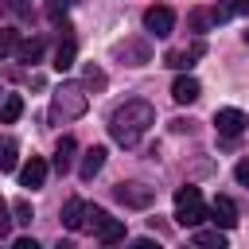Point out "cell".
<instances>
[{"label": "cell", "instance_id": "cell-1", "mask_svg": "<svg viewBox=\"0 0 249 249\" xmlns=\"http://www.w3.org/2000/svg\"><path fill=\"white\" fill-rule=\"evenodd\" d=\"M152 124H156V109H152V101L132 97V101H124L121 109H113V117H109V136H113L117 144L132 148Z\"/></svg>", "mask_w": 249, "mask_h": 249}, {"label": "cell", "instance_id": "cell-2", "mask_svg": "<svg viewBox=\"0 0 249 249\" xmlns=\"http://www.w3.org/2000/svg\"><path fill=\"white\" fill-rule=\"evenodd\" d=\"M89 109V93L82 82H62L51 97V121L54 124H66V121H78L82 113Z\"/></svg>", "mask_w": 249, "mask_h": 249}, {"label": "cell", "instance_id": "cell-3", "mask_svg": "<svg viewBox=\"0 0 249 249\" xmlns=\"http://www.w3.org/2000/svg\"><path fill=\"white\" fill-rule=\"evenodd\" d=\"M113 198L124 202V206H132V210H144V206L156 202V187H148L140 179H128V183H117L113 187Z\"/></svg>", "mask_w": 249, "mask_h": 249}, {"label": "cell", "instance_id": "cell-4", "mask_svg": "<svg viewBox=\"0 0 249 249\" xmlns=\"http://www.w3.org/2000/svg\"><path fill=\"white\" fill-rule=\"evenodd\" d=\"M144 27H148V35L163 39V35H171V31H175V12H171V8H163V4H152V8L144 12Z\"/></svg>", "mask_w": 249, "mask_h": 249}, {"label": "cell", "instance_id": "cell-5", "mask_svg": "<svg viewBox=\"0 0 249 249\" xmlns=\"http://www.w3.org/2000/svg\"><path fill=\"white\" fill-rule=\"evenodd\" d=\"M245 124H249V117H245L241 109H218V113H214V128H218L226 140L241 136V132H245Z\"/></svg>", "mask_w": 249, "mask_h": 249}, {"label": "cell", "instance_id": "cell-6", "mask_svg": "<svg viewBox=\"0 0 249 249\" xmlns=\"http://www.w3.org/2000/svg\"><path fill=\"white\" fill-rule=\"evenodd\" d=\"M202 54H206V43H202V39H195L191 47H175V51H167V54H163V66L187 70V66H195V58H202Z\"/></svg>", "mask_w": 249, "mask_h": 249}, {"label": "cell", "instance_id": "cell-7", "mask_svg": "<svg viewBox=\"0 0 249 249\" xmlns=\"http://www.w3.org/2000/svg\"><path fill=\"white\" fill-rule=\"evenodd\" d=\"M202 218H210V214L202 210V198H183V202H175V226L195 230Z\"/></svg>", "mask_w": 249, "mask_h": 249}, {"label": "cell", "instance_id": "cell-8", "mask_svg": "<svg viewBox=\"0 0 249 249\" xmlns=\"http://www.w3.org/2000/svg\"><path fill=\"white\" fill-rule=\"evenodd\" d=\"M43 183H47V160H43V156H31V160L19 167V187L39 191Z\"/></svg>", "mask_w": 249, "mask_h": 249}, {"label": "cell", "instance_id": "cell-9", "mask_svg": "<svg viewBox=\"0 0 249 249\" xmlns=\"http://www.w3.org/2000/svg\"><path fill=\"white\" fill-rule=\"evenodd\" d=\"M210 218H214V226L233 230V226H237V206H233V198H230V195H218V198L210 202Z\"/></svg>", "mask_w": 249, "mask_h": 249}, {"label": "cell", "instance_id": "cell-10", "mask_svg": "<svg viewBox=\"0 0 249 249\" xmlns=\"http://www.w3.org/2000/svg\"><path fill=\"white\" fill-rule=\"evenodd\" d=\"M198 93H202V86H198V78H191V74H183V78H175V82H171V97H175L179 105L198 101Z\"/></svg>", "mask_w": 249, "mask_h": 249}, {"label": "cell", "instance_id": "cell-11", "mask_svg": "<svg viewBox=\"0 0 249 249\" xmlns=\"http://www.w3.org/2000/svg\"><path fill=\"white\" fill-rule=\"evenodd\" d=\"M101 167H105V148H101V144H93V148H86V156H82V163H78V179H86V183H89Z\"/></svg>", "mask_w": 249, "mask_h": 249}, {"label": "cell", "instance_id": "cell-12", "mask_svg": "<svg viewBox=\"0 0 249 249\" xmlns=\"http://www.w3.org/2000/svg\"><path fill=\"white\" fill-rule=\"evenodd\" d=\"M86 210H89V206H86L82 198H70V202L62 206V226H66V230H82V226H86Z\"/></svg>", "mask_w": 249, "mask_h": 249}, {"label": "cell", "instance_id": "cell-13", "mask_svg": "<svg viewBox=\"0 0 249 249\" xmlns=\"http://www.w3.org/2000/svg\"><path fill=\"white\" fill-rule=\"evenodd\" d=\"M74 148H78V144H74V136H62V140H58V152H54V171H58V175H66V171H70Z\"/></svg>", "mask_w": 249, "mask_h": 249}, {"label": "cell", "instance_id": "cell-14", "mask_svg": "<svg viewBox=\"0 0 249 249\" xmlns=\"http://www.w3.org/2000/svg\"><path fill=\"white\" fill-rule=\"evenodd\" d=\"M19 163V144L12 136H0V171H16Z\"/></svg>", "mask_w": 249, "mask_h": 249}, {"label": "cell", "instance_id": "cell-15", "mask_svg": "<svg viewBox=\"0 0 249 249\" xmlns=\"http://www.w3.org/2000/svg\"><path fill=\"white\" fill-rule=\"evenodd\" d=\"M74 54H78L74 39H62V43H58V51H54V62H51V66L62 74V70H70V66H74Z\"/></svg>", "mask_w": 249, "mask_h": 249}, {"label": "cell", "instance_id": "cell-16", "mask_svg": "<svg viewBox=\"0 0 249 249\" xmlns=\"http://www.w3.org/2000/svg\"><path fill=\"white\" fill-rule=\"evenodd\" d=\"M19 113H23V97H19V93H8L4 105H0V124H16Z\"/></svg>", "mask_w": 249, "mask_h": 249}, {"label": "cell", "instance_id": "cell-17", "mask_svg": "<svg viewBox=\"0 0 249 249\" xmlns=\"http://www.w3.org/2000/svg\"><path fill=\"white\" fill-rule=\"evenodd\" d=\"M97 241H101V245H113V241H124V222H117V218H105V226L97 230Z\"/></svg>", "mask_w": 249, "mask_h": 249}, {"label": "cell", "instance_id": "cell-18", "mask_svg": "<svg viewBox=\"0 0 249 249\" xmlns=\"http://www.w3.org/2000/svg\"><path fill=\"white\" fill-rule=\"evenodd\" d=\"M43 47H47L43 39H27V43L16 47V54H19V62H39L43 58Z\"/></svg>", "mask_w": 249, "mask_h": 249}, {"label": "cell", "instance_id": "cell-19", "mask_svg": "<svg viewBox=\"0 0 249 249\" xmlns=\"http://www.w3.org/2000/svg\"><path fill=\"white\" fill-rule=\"evenodd\" d=\"M117 54H121V58L128 54V58H132L128 66H140V62H148V47H144V43H121V47H117Z\"/></svg>", "mask_w": 249, "mask_h": 249}, {"label": "cell", "instance_id": "cell-20", "mask_svg": "<svg viewBox=\"0 0 249 249\" xmlns=\"http://www.w3.org/2000/svg\"><path fill=\"white\" fill-rule=\"evenodd\" d=\"M82 86L86 89H105V70L101 66H86L82 70Z\"/></svg>", "mask_w": 249, "mask_h": 249}, {"label": "cell", "instance_id": "cell-21", "mask_svg": "<svg viewBox=\"0 0 249 249\" xmlns=\"http://www.w3.org/2000/svg\"><path fill=\"white\" fill-rule=\"evenodd\" d=\"M195 245H206V249H222V245H226V237H222L218 230H195Z\"/></svg>", "mask_w": 249, "mask_h": 249}, {"label": "cell", "instance_id": "cell-22", "mask_svg": "<svg viewBox=\"0 0 249 249\" xmlns=\"http://www.w3.org/2000/svg\"><path fill=\"white\" fill-rule=\"evenodd\" d=\"M16 47H19V31L16 27H0V58H8Z\"/></svg>", "mask_w": 249, "mask_h": 249}, {"label": "cell", "instance_id": "cell-23", "mask_svg": "<svg viewBox=\"0 0 249 249\" xmlns=\"http://www.w3.org/2000/svg\"><path fill=\"white\" fill-rule=\"evenodd\" d=\"M12 214H16V222H19V226H31V218H35L27 198H16V202H12Z\"/></svg>", "mask_w": 249, "mask_h": 249}, {"label": "cell", "instance_id": "cell-24", "mask_svg": "<svg viewBox=\"0 0 249 249\" xmlns=\"http://www.w3.org/2000/svg\"><path fill=\"white\" fill-rule=\"evenodd\" d=\"M105 218H109V214H105V210H101V206H89V210H86V226H89V230H93V233H97V230H101V226H105Z\"/></svg>", "mask_w": 249, "mask_h": 249}, {"label": "cell", "instance_id": "cell-25", "mask_svg": "<svg viewBox=\"0 0 249 249\" xmlns=\"http://www.w3.org/2000/svg\"><path fill=\"white\" fill-rule=\"evenodd\" d=\"M210 23H214V12H202V8L191 12V27H195V31H206Z\"/></svg>", "mask_w": 249, "mask_h": 249}, {"label": "cell", "instance_id": "cell-26", "mask_svg": "<svg viewBox=\"0 0 249 249\" xmlns=\"http://www.w3.org/2000/svg\"><path fill=\"white\" fill-rule=\"evenodd\" d=\"M8 214H12V206L0 198V237H8V230H12V222H16V218H8Z\"/></svg>", "mask_w": 249, "mask_h": 249}, {"label": "cell", "instance_id": "cell-27", "mask_svg": "<svg viewBox=\"0 0 249 249\" xmlns=\"http://www.w3.org/2000/svg\"><path fill=\"white\" fill-rule=\"evenodd\" d=\"M233 179H237L241 187H249V156H245V160H237V167H233Z\"/></svg>", "mask_w": 249, "mask_h": 249}, {"label": "cell", "instance_id": "cell-28", "mask_svg": "<svg viewBox=\"0 0 249 249\" xmlns=\"http://www.w3.org/2000/svg\"><path fill=\"white\" fill-rule=\"evenodd\" d=\"M230 8H233V16H249V0H233Z\"/></svg>", "mask_w": 249, "mask_h": 249}, {"label": "cell", "instance_id": "cell-29", "mask_svg": "<svg viewBox=\"0 0 249 249\" xmlns=\"http://www.w3.org/2000/svg\"><path fill=\"white\" fill-rule=\"evenodd\" d=\"M4 4H8L12 12H19V16H27V4H23V0H4Z\"/></svg>", "mask_w": 249, "mask_h": 249}, {"label": "cell", "instance_id": "cell-30", "mask_svg": "<svg viewBox=\"0 0 249 249\" xmlns=\"http://www.w3.org/2000/svg\"><path fill=\"white\" fill-rule=\"evenodd\" d=\"M62 4H74V0H62Z\"/></svg>", "mask_w": 249, "mask_h": 249}, {"label": "cell", "instance_id": "cell-31", "mask_svg": "<svg viewBox=\"0 0 249 249\" xmlns=\"http://www.w3.org/2000/svg\"><path fill=\"white\" fill-rule=\"evenodd\" d=\"M0 97H4V89H0Z\"/></svg>", "mask_w": 249, "mask_h": 249}]
</instances>
